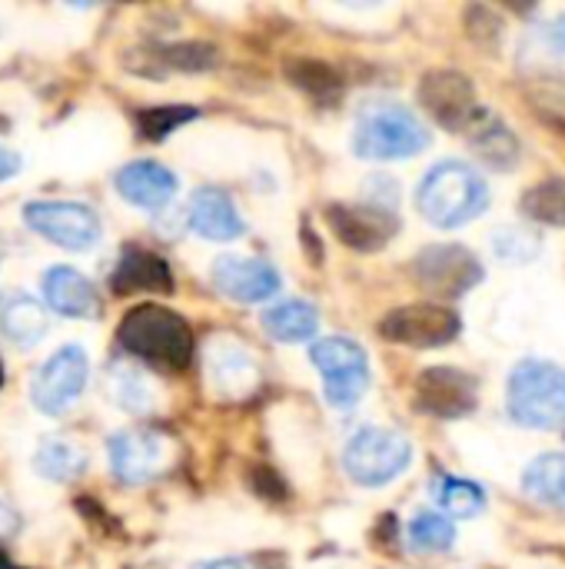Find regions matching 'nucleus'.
<instances>
[{
  "mask_svg": "<svg viewBox=\"0 0 565 569\" xmlns=\"http://www.w3.org/2000/svg\"><path fill=\"white\" fill-rule=\"evenodd\" d=\"M416 207L433 227L456 230L490 207V187L476 167L463 160H443L423 177L416 190Z\"/></svg>",
  "mask_w": 565,
  "mask_h": 569,
  "instance_id": "obj_1",
  "label": "nucleus"
},
{
  "mask_svg": "<svg viewBox=\"0 0 565 569\" xmlns=\"http://www.w3.org/2000/svg\"><path fill=\"white\" fill-rule=\"evenodd\" d=\"M117 340L120 347L143 360V363H153L160 370H186L190 360H193V330L190 323L160 307V303H140L133 307L120 330H117Z\"/></svg>",
  "mask_w": 565,
  "mask_h": 569,
  "instance_id": "obj_2",
  "label": "nucleus"
},
{
  "mask_svg": "<svg viewBox=\"0 0 565 569\" xmlns=\"http://www.w3.org/2000/svg\"><path fill=\"white\" fill-rule=\"evenodd\" d=\"M426 147V123L400 103H366L356 117L353 153L360 160H406Z\"/></svg>",
  "mask_w": 565,
  "mask_h": 569,
  "instance_id": "obj_3",
  "label": "nucleus"
},
{
  "mask_svg": "<svg viewBox=\"0 0 565 569\" xmlns=\"http://www.w3.org/2000/svg\"><path fill=\"white\" fill-rule=\"evenodd\" d=\"M509 417L529 430H556L565 423V370L549 360H523L506 387Z\"/></svg>",
  "mask_w": 565,
  "mask_h": 569,
  "instance_id": "obj_4",
  "label": "nucleus"
},
{
  "mask_svg": "<svg viewBox=\"0 0 565 569\" xmlns=\"http://www.w3.org/2000/svg\"><path fill=\"white\" fill-rule=\"evenodd\" d=\"M413 460V447L400 430L363 427L343 447V470L360 487H386Z\"/></svg>",
  "mask_w": 565,
  "mask_h": 569,
  "instance_id": "obj_5",
  "label": "nucleus"
},
{
  "mask_svg": "<svg viewBox=\"0 0 565 569\" xmlns=\"http://www.w3.org/2000/svg\"><path fill=\"white\" fill-rule=\"evenodd\" d=\"M310 360L323 377L326 400L340 410L356 407L370 387V360L356 340L346 337H323L310 347Z\"/></svg>",
  "mask_w": 565,
  "mask_h": 569,
  "instance_id": "obj_6",
  "label": "nucleus"
},
{
  "mask_svg": "<svg viewBox=\"0 0 565 569\" xmlns=\"http://www.w3.org/2000/svg\"><path fill=\"white\" fill-rule=\"evenodd\" d=\"M23 223L60 250L83 253L100 240V217L77 200H30Z\"/></svg>",
  "mask_w": 565,
  "mask_h": 569,
  "instance_id": "obj_7",
  "label": "nucleus"
},
{
  "mask_svg": "<svg viewBox=\"0 0 565 569\" xmlns=\"http://www.w3.org/2000/svg\"><path fill=\"white\" fill-rule=\"evenodd\" d=\"M90 380V360L83 353V347L77 343H63L37 373L30 383V400L40 413L47 417H60L67 413L80 393L87 390Z\"/></svg>",
  "mask_w": 565,
  "mask_h": 569,
  "instance_id": "obj_8",
  "label": "nucleus"
},
{
  "mask_svg": "<svg viewBox=\"0 0 565 569\" xmlns=\"http://www.w3.org/2000/svg\"><path fill=\"white\" fill-rule=\"evenodd\" d=\"M413 277L426 293L453 300V297L470 293L476 283H483L486 273H483V263L466 247L436 243V247H426L413 260Z\"/></svg>",
  "mask_w": 565,
  "mask_h": 569,
  "instance_id": "obj_9",
  "label": "nucleus"
},
{
  "mask_svg": "<svg viewBox=\"0 0 565 569\" xmlns=\"http://www.w3.org/2000/svg\"><path fill=\"white\" fill-rule=\"evenodd\" d=\"M110 470L120 483H150L157 480L173 457V447L163 433L157 430H120L107 443Z\"/></svg>",
  "mask_w": 565,
  "mask_h": 569,
  "instance_id": "obj_10",
  "label": "nucleus"
},
{
  "mask_svg": "<svg viewBox=\"0 0 565 569\" xmlns=\"http://www.w3.org/2000/svg\"><path fill=\"white\" fill-rule=\"evenodd\" d=\"M460 317L440 303H410V307H400L393 313H386V320L380 323V333L393 343H403V347H416V350H426V347H446L450 340L460 337Z\"/></svg>",
  "mask_w": 565,
  "mask_h": 569,
  "instance_id": "obj_11",
  "label": "nucleus"
},
{
  "mask_svg": "<svg viewBox=\"0 0 565 569\" xmlns=\"http://www.w3.org/2000/svg\"><path fill=\"white\" fill-rule=\"evenodd\" d=\"M326 220L333 227V233L353 247V250H363V253H373V250H383L396 233H400V220L393 213V207L386 203H333L326 210Z\"/></svg>",
  "mask_w": 565,
  "mask_h": 569,
  "instance_id": "obj_12",
  "label": "nucleus"
},
{
  "mask_svg": "<svg viewBox=\"0 0 565 569\" xmlns=\"http://www.w3.org/2000/svg\"><path fill=\"white\" fill-rule=\"evenodd\" d=\"M420 100L423 107L450 130H460L466 133L473 127V120L480 117V103H476V93H473V83L463 77V73H453V70H436V73H426L423 83H420Z\"/></svg>",
  "mask_w": 565,
  "mask_h": 569,
  "instance_id": "obj_13",
  "label": "nucleus"
},
{
  "mask_svg": "<svg viewBox=\"0 0 565 569\" xmlns=\"http://www.w3.org/2000/svg\"><path fill=\"white\" fill-rule=\"evenodd\" d=\"M210 277L213 287L236 303H263L280 293V273L256 257H220Z\"/></svg>",
  "mask_w": 565,
  "mask_h": 569,
  "instance_id": "obj_14",
  "label": "nucleus"
},
{
  "mask_svg": "<svg viewBox=\"0 0 565 569\" xmlns=\"http://www.w3.org/2000/svg\"><path fill=\"white\" fill-rule=\"evenodd\" d=\"M416 400H420V410L456 420L476 407V380L456 367H433L420 373Z\"/></svg>",
  "mask_w": 565,
  "mask_h": 569,
  "instance_id": "obj_15",
  "label": "nucleus"
},
{
  "mask_svg": "<svg viewBox=\"0 0 565 569\" xmlns=\"http://www.w3.org/2000/svg\"><path fill=\"white\" fill-rule=\"evenodd\" d=\"M117 193L140 210H163L176 193V173L157 160H133L117 170Z\"/></svg>",
  "mask_w": 565,
  "mask_h": 569,
  "instance_id": "obj_16",
  "label": "nucleus"
},
{
  "mask_svg": "<svg viewBox=\"0 0 565 569\" xmlns=\"http://www.w3.org/2000/svg\"><path fill=\"white\" fill-rule=\"evenodd\" d=\"M186 223H190L193 233H200L203 240H216V243L236 240L243 233V220H240L233 200L216 187H200L190 197Z\"/></svg>",
  "mask_w": 565,
  "mask_h": 569,
  "instance_id": "obj_17",
  "label": "nucleus"
},
{
  "mask_svg": "<svg viewBox=\"0 0 565 569\" xmlns=\"http://www.w3.org/2000/svg\"><path fill=\"white\" fill-rule=\"evenodd\" d=\"M43 287V300L53 313L60 317H73V320H90L97 317L100 310V300H97V290L93 283L73 270V267H50L40 280Z\"/></svg>",
  "mask_w": 565,
  "mask_h": 569,
  "instance_id": "obj_18",
  "label": "nucleus"
},
{
  "mask_svg": "<svg viewBox=\"0 0 565 569\" xmlns=\"http://www.w3.org/2000/svg\"><path fill=\"white\" fill-rule=\"evenodd\" d=\"M113 293L127 297V293H170L173 290V273L170 263L150 250L130 247L120 253L117 270L110 277Z\"/></svg>",
  "mask_w": 565,
  "mask_h": 569,
  "instance_id": "obj_19",
  "label": "nucleus"
},
{
  "mask_svg": "<svg viewBox=\"0 0 565 569\" xmlns=\"http://www.w3.org/2000/svg\"><path fill=\"white\" fill-rule=\"evenodd\" d=\"M466 140H470L473 153L483 163L496 167V170H509L519 160V140H516V133L496 113H490L486 107L480 110V117L466 130Z\"/></svg>",
  "mask_w": 565,
  "mask_h": 569,
  "instance_id": "obj_20",
  "label": "nucleus"
},
{
  "mask_svg": "<svg viewBox=\"0 0 565 569\" xmlns=\"http://www.w3.org/2000/svg\"><path fill=\"white\" fill-rule=\"evenodd\" d=\"M0 330L20 350H33L47 337V310H43V303L37 297H30V293H13L0 307Z\"/></svg>",
  "mask_w": 565,
  "mask_h": 569,
  "instance_id": "obj_21",
  "label": "nucleus"
},
{
  "mask_svg": "<svg viewBox=\"0 0 565 569\" xmlns=\"http://www.w3.org/2000/svg\"><path fill=\"white\" fill-rule=\"evenodd\" d=\"M210 377L216 393L223 397H246L256 383V367L250 360L246 350H240L236 343H213L210 350Z\"/></svg>",
  "mask_w": 565,
  "mask_h": 569,
  "instance_id": "obj_22",
  "label": "nucleus"
},
{
  "mask_svg": "<svg viewBox=\"0 0 565 569\" xmlns=\"http://www.w3.org/2000/svg\"><path fill=\"white\" fill-rule=\"evenodd\" d=\"M316 327H320V313L306 300H286V303H276L263 313V330L280 343L310 340L316 333Z\"/></svg>",
  "mask_w": 565,
  "mask_h": 569,
  "instance_id": "obj_23",
  "label": "nucleus"
},
{
  "mask_svg": "<svg viewBox=\"0 0 565 569\" xmlns=\"http://www.w3.org/2000/svg\"><path fill=\"white\" fill-rule=\"evenodd\" d=\"M33 470L43 480H50V483H70V480H77L87 470V453L77 443H70V440L50 437V440H43L37 447Z\"/></svg>",
  "mask_w": 565,
  "mask_h": 569,
  "instance_id": "obj_24",
  "label": "nucleus"
},
{
  "mask_svg": "<svg viewBox=\"0 0 565 569\" xmlns=\"http://www.w3.org/2000/svg\"><path fill=\"white\" fill-rule=\"evenodd\" d=\"M523 490L546 507H565V453L536 457L523 473Z\"/></svg>",
  "mask_w": 565,
  "mask_h": 569,
  "instance_id": "obj_25",
  "label": "nucleus"
},
{
  "mask_svg": "<svg viewBox=\"0 0 565 569\" xmlns=\"http://www.w3.org/2000/svg\"><path fill=\"white\" fill-rule=\"evenodd\" d=\"M286 77L293 87H300L306 97H313L316 103H336L340 93H343V80L333 67L313 60V57H296V60H286Z\"/></svg>",
  "mask_w": 565,
  "mask_h": 569,
  "instance_id": "obj_26",
  "label": "nucleus"
},
{
  "mask_svg": "<svg viewBox=\"0 0 565 569\" xmlns=\"http://www.w3.org/2000/svg\"><path fill=\"white\" fill-rule=\"evenodd\" d=\"M107 390H110L113 403L127 413H147L153 407V387L147 383V377L137 367L113 363L107 373Z\"/></svg>",
  "mask_w": 565,
  "mask_h": 569,
  "instance_id": "obj_27",
  "label": "nucleus"
},
{
  "mask_svg": "<svg viewBox=\"0 0 565 569\" xmlns=\"http://www.w3.org/2000/svg\"><path fill=\"white\" fill-rule=\"evenodd\" d=\"M406 540L416 553H443L453 547L456 540V530L450 523V517L436 513V510H423L410 520V530H406Z\"/></svg>",
  "mask_w": 565,
  "mask_h": 569,
  "instance_id": "obj_28",
  "label": "nucleus"
},
{
  "mask_svg": "<svg viewBox=\"0 0 565 569\" xmlns=\"http://www.w3.org/2000/svg\"><path fill=\"white\" fill-rule=\"evenodd\" d=\"M436 503H440L450 517H456V520H470V517L483 513V507H486V493H483V487H480V483H473V480L443 477V480L436 483Z\"/></svg>",
  "mask_w": 565,
  "mask_h": 569,
  "instance_id": "obj_29",
  "label": "nucleus"
},
{
  "mask_svg": "<svg viewBox=\"0 0 565 569\" xmlns=\"http://www.w3.org/2000/svg\"><path fill=\"white\" fill-rule=\"evenodd\" d=\"M523 213L536 223L565 227V180H546L523 197Z\"/></svg>",
  "mask_w": 565,
  "mask_h": 569,
  "instance_id": "obj_30",
  "label": "nucleus"
},
{
  "mask_svg": "<svg viewBox=\"0 0 565 569\" xmlns=\"http://www.w3.org/2000/svg\"><path fill=\"white\" fill-rule=\"evenodd\" d=\"M196 117V107L186 103H167V107H147L137 113V130L143 140H163L170 137L176 127L190 123Z\"/></svg>",
  "mask_w": 565,
  "mask_h": 569,
  "instance_id": "obj_31",
  "label": "nucleus"
},
{
  "mask_svg": "<svg viewBox=\"0 0 565 569\" xmlns=\"http://www.w3.org/2000/svg\"><path fill=\"white\" fill-rule=\"evenodd\" d=\"M493 250L500 260H509V263H529L539 257L543 243L533 230L526 227H500L493 233Z\"/></svg>",
  "mask_w": 565,
  "mask_h": 569,
  "instance_id": "obj_32",
  "label": "nucleus"
},
{
  "mask_svg": "<svg viewBox=\"0 0 565 569\" xmlns=\"http://www.w3.org/2000/svg\"><path fill=\"white\" fill-rule=\"evenodd\" d=\"M163 63L176 67V70H203L216 60L213 47H203V43H180V47H167L163 53H157Z\"/></svg>",
  "mask_w": 565,
  "mask_h": 569,
  "instance_id": "obj_33",
  "label": "nucleus"
},
{
  "mask_svg": "<svg viewBox=\"0 0 565 569\" xmlns=\"http://www.w3.org/2000/svg\"><path fill=\"white\" fill-rule=\"evenodd\" d=\"M539 37L543 43L556 53V57H565V13H556L549 20L539 23Z\"/></svg>",
  "mask_w": 565,
  "mask_h": 569,
  "instance_id": "obj_34",
  "label": "nucleus"
},
{
  "mask_svg": "<svg viewBox=\"0 0 565 569\" xmlns=\"http://www.w3.org/2000/svg\"><path fill=\"white\" fill-rule=\"evenodd\" d=\"M17 530H20V517H17V510H13L7 500H0V540L13 537Z\"/></svg>",
  "mask_w": 565,
  "mask_h": 569,
  "instance_id": "obj_35",
  "label": "nucleus"
},
{
  "mask_svg": "<svg viewBox=\"0 0 565 569\" xmlns=\"http://www.w3.org/2000/svg\"><path fill=\"white\" fill-rule=\"evenodd\" d=\"M20 157L13 153V150H7V147H0V180H10V177H17L20 173Z\"/></svg>",
  "mask_w": 565,
  "mask_h": 569,
  "instance_id": "obj_36",
  "label": "nucleus"
},
{
  "mask_svg": "<svg viewBox=\"0 0 565 569\" xmlns=\"http://www.w3.org/2000/svg\"><path fill=\"white\" fill-rule=\"evenodd\" d=\"M196 569H256L250 560H240V557H226V560H206Z\"/></svg>",
  "mask_w": 565,
  "mask_h": 569,
  "instance_id": "obj_37",
  "label": "nucleus"
},
{
  "mask_svg": "<svg viewBox=\"0 0 565 569\" xmlns=\"http://www.w3.org/2000/svg\"><path fill=\"white\" fill-rule=\"evenodd\" d=\"M0 569H23V567H17V563H13V560H7V557H3V553H0Z\"/></svg>",
  "mask_w": 565,
  "mask_h": 569,
  "instance_id": "obj_38",
  "label": "nucleus"
},
{
  "mask_svg": "<svg viewBox=\"0 0 565 569\" xmlns=\"http://www.w3.org/2000/svg\"><path fill=\"white\" fill-rule=\"evenodd\" d=\"M0 383H3V363H0Z\"/></svg>",
  "mask_w": 565,
  "mask_h": 569,
  "instance_id": "obj_39",
  "label": "nucleus"
}]
</instances>
